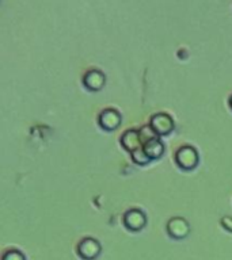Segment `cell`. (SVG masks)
Here are the masks:
<instances>
[{
    "mask_svg": "<svg viewBox=\"0 0 232 260\" xmlns=\"http://www.w3.org/2000/svg\"><path fill=\"white\" fill-rule=\"evenodd\" d=\"M175 161L178 162L179 167H182L185 170H191V168H194L197 166L198 153L193 146H182L175 153Z\"/></svg>",
    "mask_w": 232,
    "mask_h": 260,
    "instance_id": "1",
    "label": "cell"
},
{
    "mask_svg": "<svg viewBox=\"0 0 232 260\" xmlns=\"http://www.w3.org/2000/svg\"><path fill=\"white\" fill-rule=\"evenodd\" d=\"M99 252H101V245L97 240L91 239V237H85L77 245V253L85 260L95 259Z\"/></svg>",
    "mask_w": 232,
    "mask_h": 260,
    "instance_id": "2",
    "label": "cell"
},
{
    "mask_svg": "<svg viewBox=\"0 0 232 260\" xmlns=\"http://www.w3.org/2000/svg\"><path fill=\"white\" fill-rule=\"evenodd\" d=\"M151 126L158 134H168L174 127V121L168 114L156 113L151 118Z\"/></svg>",
    "mask_w": 232,
    "mask_h": 260,
    "instance_id": "3",
    "label": "cell"
},
{
    "mask_svg": "<svg viewBox=\"0 0 232 260\" xmlns=\"http://www.w3.org/2000/svg\"><path fill=\"white\" fill-rule=\"evenodd\" d=\"M98 122H99V125H101L103 129L113 130L120 125V122H121V115H120V113H118L117 110L105 109L101 114H99Z\"/></svg>",
    "mask_w": 232,
    "mask_h": 260,
    "instance_id": "4",
    "label": "cell"
},
{
    "mask_svg": "<svg viewBox=\"0 0 232 260\" xmlns=\"http://www.w3.org/2000/svg\"><path fill=\"white\" fill-rule=\"evenodd\" d=\"M124 222L132 231H138L146 225V214L138 209H130L126 211Z\"/></svg>",
    "mask_w": 232,
    "mask_h": 260,
    "instance_id": "5",
    "label": "cell"
},
{
    "mask_svg": "<svg viewBox=\"0 0 232 260\" xmlns=\"http://www.w3.org/2000/svg\"><path fill=\"white\" fill-rule=\"evenodd\" d=\"M167 231H168L170 236H172L175 239H182L189 233V223H187L186 219L181 218V217H174L167 223Z\"/></svg>",
    "mask_w": 232,
    "mask_h": 260,
    "instance_id": "6",
    "label": "cell"
},
{
    "mask_svg": "<svg viewBox=\"0 0 232 260\" xmlns=\"http://www.w3.org/2000/svg\"><path fill=\"white\" fill-rule=\"evenodd\" d=\"M121 144L124 145V148L130 152H134V150L142 148V142L140 140V134H138V130H126L125 133L122 134L121 137Z\"/></svg>",
    "mask_w": 232,
    "mask_h": 260,
    "instance_id": "7",
    "label": "cell"
},
{
    "mask_svg": "<svg viewBox=\"0 0 232 260\" xmlns=\"http://www.w3.org/2000/svg\"><path fill=\"white\" fill-rule=\"evenodd\" d=\"M84 84L89 87L90 89H99L105 83V76L101 71H97V69H93L90 72L85 73L84 76Z\"/></svg>",
    "mask_w": 232,
    "mask_h": 260,
    "instance_id": "8",
    "label": "cell"
},
{
    "mask_svg": "<svg viewBox=\"0 0 232 260\" xmlns=\"http://www.w3.org/2000/svg\"><path fill=\"white\" fill-rule=\"evenodd\" d=\"M142 149H144V152L148 154V157L152 160V158H158L162 156L163 150H164V146H163L162 141H160L159 138H154V140L146 142V144L142 145Z\"/></svg>",
    "mask_w": 232,
    "mask_h": 260,
    "instance_id": "9",
    "label": "cell"
},
{
    "mask_svg": "<svg viewBox=\"0 0 232 260\" xmlns=\"http://www.w3.org/2000/svg\"><path fill=\"white\" fill-rule=\"evenodd\" d=\"M138 134H140V140H141L142 145H144L146 142L154 140V138H158V133L155 132L154 127L151 125L142 126L141 129L138 130Z\"/></svg>",
    "mask_w": 232,
    "mask_h": 260,
    "instance_id": "10",
    "label": "cell"
},
{
    "mask_svg": "<svg viewBox=\"0 0 232 260\" xmlns=\"http://www.w3.org/2000/svg\"><path fill=\"white\" fill-rule=\"evenodd\" d=\"M132 158H133L134 162H137V164H147V162L151 160V158L148 157V154L144 152V149H142V148H140V149L132 152Z\"/></svg>",
    "mask_w": 232,
    "mask_h": 260,
    "instance_id": "11",
    "label": "cell"
},
{
    "mask_svg": "<svg viewBox=\"0 0 232 260\" xmlns=\"http://www.w3.org/2000/svg\"><path fill=\"white\" fill-rule=\"evenodd\" d=\"M3 260H24V256L18 249H8L3 255Z\"/></svg>",
    "mask_w": 232,
    "mask_h": 260,
    "instance_id": "12",
    "label": "cell"
},
{
    "mask_svg": "<svg viewBox=\"0 0 232 260\" xmlns=\"http://www.w3.org/2000/svg\"><path fill=\"white\" fill-rule=\"evenodd\" d=\"M221 222H223V225L227 228V229L232 231V218L231 217H224V218L221 219Z\"/></svg>",
    "mask_w": 232,
    "mask_h": 260,
    "instance_id": "13",
    "label": "cell"
},
{
    "mask_svg": "<svg viewBox=\"0 0 232 260\" xmlns=\"http://www.w3.org/2000/svg\"><path fill=\"white\" fill-rule=\"evenodd\" d=\"M229 106H231V109H232V96L229 98Z\"/></svg>",
    "mask_w": 232,
    "mask_h": 260,
    "instance_id": "14",
    "label": "cell"
}]
</instances>
